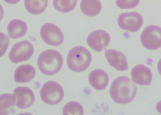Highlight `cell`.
<instances>
[{"mask_svg": "<svg viewBox=\"0 0 161 115\" xmlns=\"http://www.w3.org/2000/svg\"><path fill=\"white\" fill-rule=\"evenodd\" d=\"M136 85L128 76H119L113 82L110 95L117 103L126 104L135 98L137 92Z\"/></svg>", "mask_w": 161, "mask_h": 115, "instance_id": "obj_1", "label": "cell"}, {"mask_svg": "<svg viewBox=\"0 0 161 115\" xmlns=\"http://www.w3.org/2000/svg\"><path fill=\"white\" fill-rule=\"evenodd\" d=\"M63 59L62 55L57 50L48 49L39 55L37 59L39 69L43 74L47 76L54 75L62 68Z\"/></svg>", "mask_w": 161, "mask_h": 115, "instance_id": "obj_2", "label": "cell"}, {"mask_svg": "<svg viewBox=\"0 0 161 115\" xmlns=\"http://www.w3.org/2000/svg\"><path fill=\"white\" fill-rule=\"evenodd\" d=\"M92 56L89 51L82 46L75 47L69 51L67 57L69 69L76 72H82L89 67Z\"/></svg>", "mask_w": 161, "mask_h": 115, "instance_id": "obj_3", "label": "cell"}, {"mask_svg": "<svg viewBox=\"0 0 161 115\" xmlns=\"http://www.w3.org/2000/svg\"><path fill=\"white\" fill-rule=\"evenodd\" d=\"M40 96L43 101L50 105L60 103L64 96L63 89L58 82L49 81L45 83L40 91Z\"/></svg>", "mask_w": 161, "mask_h": 115, "instance_id": "obj_4", "label": "cell"}, {"mask_svg": "<svg viewBox=\"0 0 161 115\" xmlns=\"http://www.w3.org/2000/svg\"><path fill=\"white\" fill-rule=\"evenodd\" d=\"M34 49L33 44L28 40H23L13 45L8 55L13 63L17 64L29 60L33 55Z\"/></svg>", "mask_w": 161, "mask_h": 115, "instance_id": "obj_5", "label": "cell"}, {"mask_svg": "<svg viewBox=\"0 0 161 115\" xmlns=\"http://www.w3.org/2000/svg\"><path fill=\"white\" fill-rule=\"evenodd\" d=\"M161 29L155 25L147 27L140 35V40L143 46L147 49L155 50L161 47Z\"/></svg>", "mask_w": 161, "mask_h": 115, "instance_id": "obj_6", "label": "cell"}, {"mask_svg": "<svg viewBox=\"0 0 161 115\" xmlns=\"http://www.w3.org/2000/svg\"><path fill=\"white\" fill-rule=\"evenodd\" d=\"M40 36L43 40L47 44L57 46L63 42V34L57 25L51 23H46L42 25L40 30Z\"/></svg>", "mask_w": 161, "mask_h": 115, "instance_id": "obj_7", "label": "cell"}, {"mask_svg": "<svg viewBox=\"0 0 161 115\" xmlns=\"http://www.w3.org/2000/svg\"><path fill=\"white\" fill-rule=\"evenodd\" d=\"M118 24L120 29L132 32L138 31L143 23L142 16L136 12L123 13L118 17Z\"/></svg>", "mask_w": 161, "mask_h": 115, "instance_id": "obj_8", "label": "cell"}, {"mask_svg": "<svg viewBox=\"0 0 161 115\" xmlns=\"http://www.w3.org/2000/svg\"><path fill=\"white\" fill-rule=\"evenodd\" d=\"M110 34L102 30H97L90 33L87 38V43L92 49L98 52H102L109 44Z\"/></svg>", "mask_w": 161, "mask_h": 115, "instance_id": "obj_9", "label": "cell"}, {"mask_svg": "<svg viewBox=\"0 0 161 115\" xmlns=\"http://www.w3.org/2000/svg\"><path fill=\"white\" fill-rule=\"evenodd\" d=\"M15 105L20 109L28 108L32 106L35 101L34 94L30 88L25 86L16 87L13 93Z\"/></svg>", "mask_w": 161, "mask_h": 115, "instance_id": "obj_10", "label": "cell"}, {"mask_svg": "<svg viewBox=\"0 0 161 115\" xmlns=\"http://www.w3.org/2000/svg\"><path fill=\"white\" fill-rule=\"evenodd\" d=\"M105 55L110 65L117 71H124L128 69L126 57L120 51L113 49H106Z\"/></svg>", "mask_w": 161, "mask_h": 115, "instance_id": "obj_11", "label": "cell"}, {"mask_svg": "<svg viewBox=\"0 0 161 115\" xmlns=\"http://www.w3.org/2000/svg\"><path fill=\"white\" fill-rule=\"evenodd\" d=\"M133 82L141 86H150L152 83L153 74L151 70L142 65L134 67L131 71Z\"/></svg>", "mask_w": 161, "mask_h": 115, "instance_id": "obj_12", "label": "cell"}, {"mask_svg": "<svg viewBox=\"0 0 161 115\" xmlns=\"http://www.w3.org/2000/svg\"><path fill=\"white\" fill-rule=\"evenodd\" d=\"M88 81L94 89L98 91H102L108 86L109 77L108 75L104 71L100 69H97L90 73Z\"/></svg>", "mask_w": 161, "mask_h": 115, "instance_id": "obj_13", "label": "cell"}, {"mask_svg": "<svg viewBox=\"0 0 161 115\" xmlns=\"http://www.w3.org/2000/svg\"><path fill=\"white\" fill-rule=\"evenodd\" d=\"M36 72L35 68L30 65H25L18 67L14 74V79L17 83H26L35 77Z\"/></svg>", "mask_w": 161, "mask_h": 115, "instance_id": "obj_14", "label": "cell"}, {"mask_svg": "<svg viewBox=\"0 0 161 115\" xmlns=\"http://www.w3.org/2000/svg\"><path fill=\"white\" fill-rule=\"evenodd\" d=\"M27 30L26 23L19 19L11 20L7 27L8 36L13 39H16L23 37L25 34Z\"/></svg>", "mask_w": 161, "mask_h": 115, "instance_id": "obj_15", "label": "cell"}, {"mask_svg": "<svg viewBox=\"0 0 161 115\" xmlns=\"http://www.w3.org/2000/svg\"><path fill=\"white\" fill-rule=\"evenodd\" d=\"M80 10L85 15L93 17L98 15L102 10L101 2L96 0H84L80 3Z\"/></svg>", "mask_w": 161, "mask_h": 115, "instance_id": "obj_16", "label": "cell"}, {"mask_svg": "<svg viewBox=\"0 0 161 115\" xmlns=\"http://www.w3.org/2000/svg\"><path fill=\"white\" fill-rule=\"evenodd\" d=\"M48 5V1H24L25 7L30 13L33 15L41 14L47 8Z\"/></svg>", "mask_w": 161, "mask_h": 115, "instance_id": "obj_17", "label": "cell"}, {"mask_svg": "<svg viewBox=\"0 0 161 115\" xmlns=\"http://www.w3.org/2000/svg\"><path fill=\"white\" fill-rule=\"evenodd\" d=\"M1 115H8L14 110L15 101L13 95L4 94L0 97Z\"/></svg>", "mask_w": 161, "mask_h": 115, "instance_id": "obj_18", "label": "cell"}, {"mask_svg": "<svg viewBox=\"0 0 161 115\" xmlns=\"http://www.w3.org/2000/svg\"><path fill=\"white\" fill-rule=\"evenodd\" d=\"M63 113L64 115H82L84 114V108L78 102H70L64 107Z\"/></svg>", "mask_w": 161, "mask_h": 115, "instance_id": "obj_19", "label": "cell"}, {"mask_svg": "<svg viewBox=\"0 0 161 115\" xmlns=\"http://www.w3.org/2000/svg\"><path fill=\"white\" fill-rule=\"evenodd\" d=\"M77 1H53V5L58 11L64 13L69 12L75 7Z\"/></svg>", "mask_w": 161, "mask_h": 115, "instance_id": "obj_20", "label": "cell"}, {"mask_svg": "<svg viewBox=\"0 0 161 115\" xmlns=\"http://www.w3.org/2000/svg\"><path fill=\"white\" fill-rule=\"evenodd\" d=\"M140 1H116V4L119 8L122 9L133 8L136 7Z\"/></svg>", "mask_w": 161, "mask_h": 115, "instance_id": "obj_21", "label": "cell"}, {"mask_svg": "<svg viewBox=\"0 0 161 115\" xmlns=\"http://www.w3.org/2000/svg\"><path fill=\"white\" fill-rule=\"evenodd\" d=\"M9 43V38L7 35L1 33V57L5 53Z\"/></svg>", "mask_w": 161, "mask_h": 115, "instance_id": "obj_22", "label": "cell"}, {"mask_svg": "<svg viewBox=\"0 0 161 115\" xmlns=\"http://www.w3.org/2000/svg\"><path fill=\"white\" fill-rule=\"evenodd\" d=\"M29 38H30L31 39V40H32V41H35V40H36V39H35V38L31 36H29Z\"/></svg>", "mask_w": 161, "mask_h": 115, "instance_id": "obj_23", "label": "cell"}]
</instances>
